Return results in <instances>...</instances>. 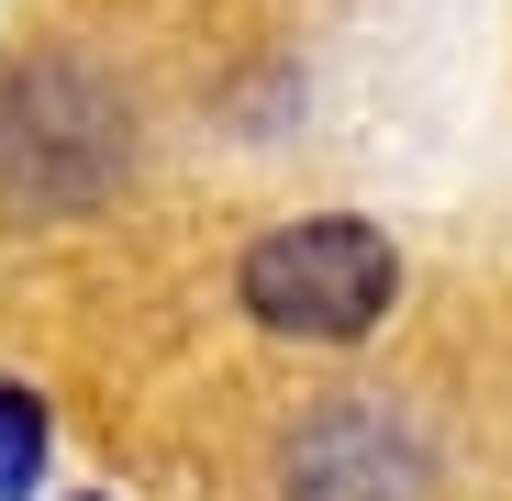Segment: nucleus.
<instances>
[{
    "label": "nucleus",
    "mask_w": 512,
    "mask_h": 501,
    "mask_svg": "<svg viewBox=\"0 0 512 501\" xmlns=\"http://www.w3.org/2000/svg\"><path fill=\"white\" fill-rule=\"evenodd\" d=\"M134 156V123H123V90L78 56H23L0 78V190L23 212H78L123 179Z\"/></svg>",
    "instance_id": "obj_1"
},
{
    "label": "nucleus",
    "mask_w": 512,
    "mask_h": 501,
    "mask_svg": "<svg viewBox=\"0 0 512 501\" xmlns=\"http://www.w3.org/2000/svg\"><path fill=\"white\" fill-rule=\"evenodd\" d=\"M234 290H245V312L268 334H290V346H357V334H379L390 301H401V257H390L379 223L312 212V223L256 234Z\"/></svg>",
    "instance_id": "obj_2"
},
{
    "label": "nucleus",
    "mask_w": 512,
    "mask_h": 501,
    "mask_svg": "<svg viewBox=\"0 0 512 501\" xmlns=\"http://www.w3.org/2000/svg\"><path fill=\"white\" fill-rule=\"evenodd\" d=\"M45 479V401L0 379V501H34Z\"/></svg>",
    "instance_id": "obj_3"
}]
</instances>
